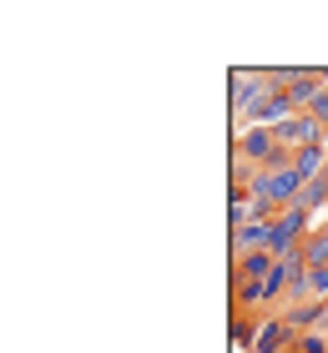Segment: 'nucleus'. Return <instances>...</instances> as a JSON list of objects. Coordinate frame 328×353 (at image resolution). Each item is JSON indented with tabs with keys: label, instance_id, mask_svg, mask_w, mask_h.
<instances>
[{
	"label": "nucleus",
	"instance_id": "nucleus-9",
	"mask_svg": "<svg viewBox=\"0 0 328 353\" xmlns=\"http://www.w3.org/2000/svg\"><path fill=\"white\" fill-rule=\"evenodd\" d=\"M308 117H313V121L323 126V132H328V86H323V91L313 96V106H308Z\"/></svg>",
	"mask_w": 328,
	"mask_h": 353
},
{
	"label": "nucleus",
	"instance_id": "nucleus-8",
	"mask_svg": "<svg viewBox=\"0 0 328 353\" xmlns=\"http://www.w3.org/2000/svg\"><path fill=\"white\" fill-rule=\"evenodd\" d=\"M303 283H308V298L313 303H328V268H308Z\"/></svg>",
	"mask_w": 328,
	"mask_h": 353
},
{
	"label": "nucleus",
	"instance_id": "nucleus-1",
	"mask_svg": "<svg viewBox=\"0 0 328 353\" xmlns=\"http://www.w3.org/2000/svg\"><path fill=\"white\" fill-rule=\"evenodd\" d=\"M318 222H313V212H303V207H283L278 212V222H273V243H268V252L273 258H288V252H298L303 243H308V232H313Z\"/></svg>",
	"mask_w": 328,
	"mask_h": 353
},
{
	"label": "nucleus",
	"instance_id": "nucleus-6",
	"mask_svg": "<svg viewBox=\"0 0 328 353\" xmlns=\"http://www.w3.org/2000/svg\"><path fill=\"white\" fill-rule=\"evenodd\" d=\"M303 268H328V222H318L313 232H308V243L298 248Z\"/></svg>",
	"mask_w": 328,
	"mask_h": 353
},
{
	"label": "nucleus",
	"instance_id": "nucleus-3",
	"mask_svg": "<svg viewBox=\"0 0 328 353\" xmlns=\"http://www.w3.org/2000/svg\"><path fill=\"white\" fill-rule=\"evenodd\" d=\"M278 318L288 323V333H318L323 303H288V308H278Z\"/></svg>",
	"mask_w": 328,
	"mask_h": 353
},
{
	"label": "nucleus",
	"instance_id": "nucleus-2",
	"mask_svg": "<svg viewBox=\"0 0 328 353\" xmlns=\"http://www.w3.org/2000/svg\"><path fill=\"white\" fill-rule=\"evenodd\" d=\"M273 268H278V258H273L268 248H262V252H242V258H233L227 288H238V283H248V278H273Z\"/></svg>",
	"mask_w": 328,
	"mask_h": 353
},
{
	"label": "nucleus",
	"instance_id": "nucleus-7",
	"mask_svg": "<svg viewBox=\"0 0 328 353\" xmlns=\"http://www.w3.org/2000/svg\"><path fill=\"white\" fill-rule=\"evenodd\" d=\"M298 207L303 212H328V172L323 176H313V182H303V192H298Z\"/></svg>",
	"mask_w": 328,
	"mask_h": 353
},
{
	"label": "nucleus",
	"instance_id": "nucleus-5",
	"mask_svg": "<svg viewBox=\"0 0 328 353\" xmlns=\"http://www.w3.org/2000/svg\"><path fill=\"white\" fill-rule=\"evenodd\" d=\"M262 318H268V313H238V308H233V343H238V348L253 353L258 333H262Z\"/></svg>",
	"mask_w": 328,
	"mask_h": 353
},
{
	"label": "nucleus",
	"instance_id": "nucleus-10",
	"mask_svg": "<svg viewBox=\"0 0 328 353\" xmlns=\"http://www.w3.org/2000/svg\"><path fill=\"white\" fill-rule=\"evenodd\" d=\"M318 333H328V303H323V323H318Z\"/></svg>",
	"mask_w": 328,
	"mask_h": 353
},
{
	"label": "nucleus",
	"instance_id": "nucleus-4",
	"mask_svg": "<svg viewBox=\"0 0 328 353\" xmlns=\"http://www.w3.org/2000/svg\"><path fill=\"white\" fill-rule=\"evenodd\" d=\"M293 172H298L303 182L323 176V172H328V141H318V147H303V152H293Z\"/></svg>",
	"mask_w": 328,
	"mask_h": 353
}]
</instances>
